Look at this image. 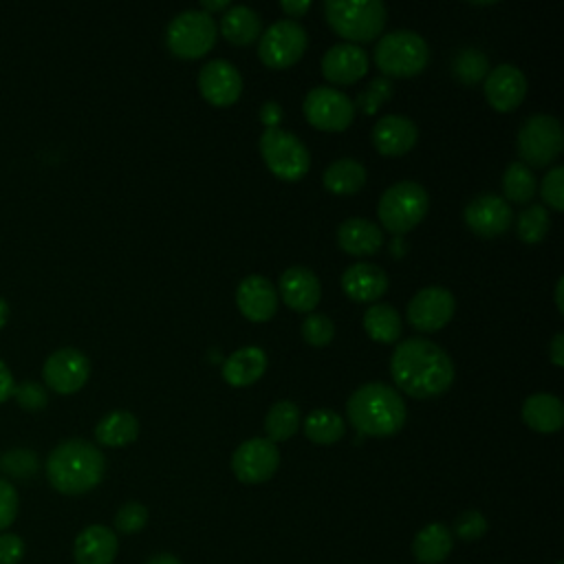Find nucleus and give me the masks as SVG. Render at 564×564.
I'll use <instances>...</instances> for the list:
<instances>
[{
    "label": "nucleus",
    "mask_w": 564,
    "mask_h": 564,
    "mask_svg": "<svg viewBox=\"0 0 564 564\" xmlns=\"http://www.w3.org/2000/svg\"><path fill=\"white\" fill-rule=\"evenodd\" d=\"M391 375L398 389L413 400H435L450 391L454 364L435 342L411 337L400 342L391 357Z\"/></svg>",
    "instance_id": "obj_1"
},
{
    "label": "nucleus",
    "mask_w": 564,
    "mask_h": 564,
    "mask_svg": "<svg viewBox=\"0 0 564 564\" xmlns=\"http://www.w3.org/2000/svg\"><path fill=\"white\" fill-rule=\"evenodd\" d=\"M346 417L359 435L384 439L398 435L406 426L408 413L395 389L382 382H370L348 398Z\"/></svg>",
    "instance_id": "obj_2"
},
{
    "label": "nucleus",
    "mask_w": 564,
    "mask_h": 564,
    "mask_svg": "<svg viewBox=\"0 0 564 564\" xmlns=\"http://www.w3.org/2000/svg\"><path fill=\"white\" fill-rule=\"evenodd\" d=\"M106 474L102 450L84 439L62 441L47 459V479L51 487L67 496H80L95 490Z\"/></svg>",
    "instance_id": "obj_3"
},
{
    "label": "nucleus",
    "mask_w": 564,
    "mask_h": 564,
    "mask_svg": "<svg viewBox=\"0 0 564 564\" xmlns=\"http://www.w3.org/2000/svg\"><path fill=\"white\" fill-rule=\"evenodd\" d=\"M324 16L337 36L357 45L382 36L389 10L382 0H326Z\"/></svg>",
    "instance_id": "obj_4"
},
{
    "label": "nucleus",
    "mask_w": 564,
    "mask_h": 564,
    "mask_svg": "<svg viewBox=\"0 0 564 564\" xmlns=\"http://www.w3.org/2000/svg\"><path fill=\"white\" fill-rule=\"evenodd\" d=\"M430 199L426 187L415 181H400L391 185L382 195L378 215L384 226L395 237L413 232L428 215Z\"/></svg>",
    "instance_id": "obj_5"
},
{
    "label": "nucleus",
    "mask_w": 564,
    "mask_h": 564,
    "mask_svg": "<svg viewBox=\"0 0 564 564\" xmlns=\"http://www.w3.org/2000/svg\"><path fill=\"white\" fill-rule=\"evenodd\" d=\"M430 62L428 43L415 32L387 34L375 47V65L384 78H415Z\"/></svg>",
    "instance_id": "obj_6"
},
{
    "label": "nucleus",
    "mask_w": 564,
    "mask_h": 564,
    "mask_svg": "<svg viewBox=\"0 0 564 564\" xmlns=\"http://www.w3.org/2000/svg\"><path fill=\"white\" fill-rule=\"evenodd\" d=\"M217 23L202 10H187L172 19L165 32V45L181 60H199L217 45Z\"/></svg>",
    "instance_id": "obj_7"
},
{
    "label": "nucleus",
    "mask_w": 564,
    "mask_h": 564,
    "mask_svg": "<svg viewBox=\"0 0 564 564\" xmlns=\"http://www.w3.org/2000/svg\"><path fill=\"white\" fill-rule=\"evenodd\" d=\"M261 154L269 172L280 181H300L311 168L307 146L283 128H265L261 135Z\"/></svg>",
    "instance_id": "obj_8"
},
{
    "label": "nucleus",
    "mask_w": 564,
    "mask_h": 564,
    "mask_svg": "<svg viewBox=\"0 0 564 564\" xmlns=\"http://www.w3.org/2000/svg\"><path fill=\"white\" fill-rule=\"evenodd\" d=\"M518 154L527 168L553 163L564 148V133L555 117L533 115L518 130Z\"/></svg>",
    "instance_id": "obj_9"
},
{
    "label": "nucleus",
    "mask_w": 564,
    "mask_h": 564,
    "mask_svg": "<svg viewBox=\"0 0 564 564\" xmlns=\"http://www.w3.org/2000/svg\"><path fill=\"white\" fill-rule=\"evenodd\" d=\"M309 45L307 32L298 21H278L261 34L258 56L269 69H289L304 56Z\"/></svg>",
    "instance_id": "obj_10"
},
{
    "label": "nucleus",
    "mask_w": 564,
    "mask_h": 564,
    "mask_svg": "<svg viewBox=\"0 0 564 564\" xmlns=\"http://www.w3.org/2000/svg\"><path fill=\"white\" fill-rule=\"evenodd\" d=\"M304 117L307 122L324 133H342L355 119V106L348 95L331 87L311 89L304 97Z\"/></svg>",
    "instance_id": "obj_11"
},
{
    "label": "nucleus",
    "mask_w": 564,
    "mask_h": 564,
    "mask_svg": "<svg viewBox=\"0 0 564 564\" xmlns=\"http://www.w3.org/2000/svg\"><path fill=\"white\" fill-rule=\"evenodd\" d=\"M45 384L58 395H73L89 382L91 361L78 348H58L51 353L43 368Z\"/></svg>",
    "instance_id": "obj_12"
},
{
    "label": "nucleus",
    "mask_w": 564,
    "mask_h": 564,
    "mask_svg": "<svg viewBox=\"0 0 564 564\" xmlns=\"http://www.w3.org/2000/svg\"><path fill=\"white\" fill-rule=\"evenodd\" d=\"M280 468L278 446L269 439H250L232 457V472L245 485L267 483Z\"/></svg>",
    "instance_id": "obj_13"
},
{
    "label": "nucleus",
    "mask_w": 564,
    "mask_h": 564,
    "mask_svg": "<svg viewBox=\"0 0 564 564\" xmlns=\"http://www.w3.org/2000/svg\"><path fill=\"white\" fill-rule=\"evenodd\" d=\"M454 296L444 287L422 289L408 304V324L419 333L441 331L454 318Z\"/></svg>",
    "instance_id": "obj_14"
},
{
    "label": "nucleus",
    "mask_w": 564,
    "mask_h": 564,
    "mask_svg": "<svg viewBox=\"0 0 564 564\" xmlns=\"http://www.w3.org/2000/svg\"><path fill=\"white\" fill-rule=\"evenodd\" d=\"M199 91L212 106L226 108L239 102L243 93V78L228 60H212L199 71Z\"/></svg>",
    "instance_id": "obj_15"
},
{
    "label": "nucleus",
    "mask_w": 564,
    "mask_h": 564,
    "mask_svg": "<svg viewBox=\"0 0 564 564\" xmlns=\"http://www.w3.org/2000/svg\"><path fill=\"white\" fill-rule=\"evenodd\" d=\"M463 219L476 237L494 239L511 228V206L503 197L483 195L465 208Z\"/></svg>",
    "instance_id": "obj_16"
},
{
    "label": "nucleus",
    "mask_w": 564,
    "mask_h": 564,
    "mask_svg": "<svg viewBox=\"0 0 564 564\" xmlns=\"http://www.w3.org/2000/svg\"><path fill=\"white\" fill-rule=\"evenodd\" d=\"M527 95V78L514 65H500L485 78V97L498 113L516 111Z\"/></svg>",
    "instance_id": "obj_17"
},
{
    "label": "nucleus",
    "mask_w": 564,
    "mask_h": 564,
    "mask_svg": "<svg viewBox=\"0 0 564 564\" xmlns=\"http://www.w3.org/2000/svg\"><path fill=\"white\" fill-rule=\"evenodd\" d=\"M419 128L404 115H387L375 124L370 141L384 157H402L417 146Z\"/></svg>",
    "instance_id": "obj_18"
},
{
    "label": "nucleus",
    "mask_w": 564,
    "mask_h": 564,
    "mask_svg": "<svg viewBox=\"0 0 564 564\" xmlns=\"http://www.w3.org/2000/svg\"><path fill=\"white\" fill-rule=\"evenodd\" d=\"M368 73V54L357 45H335L322 58V76L339 87L355 84Z\"/></svg>",
    "instance_id": "obj_19"
},
{
    "label": "nucleus",
    "mask_w": 564,
    "mask_h": 564,
    "mask_svg": "<svg viewBox=\"0 0 564 564\" xmlns=\"http://www.w3.org/2000/svg\"><path fill=\"white\" fill-rule=\"evenodd\" d=\"M237 304L252 322H269L278 311V291L265 276H248L237 289Z\"/></svg>",
    "instance_id": "obj_20"
},
{
    "label": "nucleus",
    "mask_w": 564,
    "mask_h": 564,
    "mask_svg": "<svg viewBox=\"0 0 564 564\" xmlns=\"http://www.w3.org/2000/svg\"><path fill=\"white\" fill-rule=\"evenodd\" d=\"M278 289H280L283 302L298 313H311L322 298V287L318 276L311 269L300 265H293L283 272Z\"/></svg>",
    "instance_id": "obj_21"
},
{
    "label": "nucleus",
    "mask_w": 564,
    "mask_h": 564,
    "mask_svg": "<svg viewBox=\"0 0 564 564\" xmlns=\"http://www.w3.org/2000/svg\"><path fill=\"white\" fill-rule=\"evenodd\" d=\"M389 276L382 267L370 263L350 265L342 276L344 293L355 302H375L382 300L389 291Z\"/></svg>",
    "instance_id": "obj_22"
},
{
    "label": "nucleus",
    "mask_w": 564,
    "mask_h": 564,
    "mask_svg": "<svg viewBox=\"0 0 564 564\" xmlns=\"http://www.w3.org/2000/svg\"><path fill=\"white\" fill-rule=\"evenodd\" d=\"M119 551V542L113 529L104 525H91L82 529L73 544L76 564H113Z\"/></svg>",
    "instance_id": "obj_23"
},
{
    "label": "nucleus",
    "mask_w": 564,
    "mask_h": 564,
    "mask_svg": "<svg viewBox=\"0 0 564 564\" xmlns=\"http://www.w3.org/2000/svg\"><path fill=\"white\" fill-rule=\"evenodd\" d=\"M267 370V355L258 346H245L232 353L223 364V380L234 389L256 384Z\"/></svg>",
    "instance_id": "obj_24"
},
{
    "label": "nucleus",
    "mask_w": 564,
    "mask_h": 564,
    "mask_svg": "<svg viewBox=\"0 0 564 564\" xmlns=\"http://www.w3.org/2000/svg\"><path fill=\"white\" fill-rule=\"evenodd\" d=\"M337 245L350 256H372L384 248V232L366 219H348L337 230Z\"/></svg>",
    "instance_id": "obj_25"
},
{
    "label": "nucleus",
    "mask_w": 564,
    "mask_h": 564,
    "mask_svg": "<svg viewBox=\"0 0 564 564\" xmlns=\"http://www.w3.org/2000/svg\"><path fill=\"white\" fill-rule=\"evenodd\" d=\"M522 422L540 435H553L564 424V406L555 395H531L522 404Z\"/></svg>",
    "instance_id": "obj_26"
},
{
    "label": "nucleus",
    "mask_w": 564,
    "mask_h": 564,
    "mask_svg": "<svg viewBox=\"0 0 564 564\" xmlns=\"http://www.w3.org/2000/svg\"><path fill=\"white\" fill-rule=\"evenodd\" d=\"M452 531L441 522L426 525L413 542V553L419 564H441L452 553Z\"/></svg>",
    "instance_id": "obj_27"
},
{
    "label": "nucleus",
    "mask_w": 564,
    "mask_h": 564,
    "mask_svg": "<svg viewBox=\"0 0 564 564\" xmlns=\"http://www.w3.org/2000/svg\"><path fill=\"white\" fill-rule=\"evenodd\" d=\"M221 34L228 43L237 47H248L254 41H258L263 34L261 16L245 5L230 8L221 19Z\"/></svg>",
    "instance_id": "obj_28"
},
{
    "label": "nucleus",
    "mask_w": 564,
    "mask_h": 564,
    "mask_svg": "<svg viewBox=\"0 0 564 564\" xmlns=\"http://www.w3.org/2000/svg\"><path fill=\"white\" fill-rule=\"evenodd\" d=\"M322 181L331 195H339V197L357 195L366 185V168L359 161L348 157L337 159L326 168Z\"/></svg>",
    "instance_id": "obj_29"
},
{
    "label": "nucleus",
    "mask_w": 564,
    "mask_h": 564,
    "mask_svg": "<svg viewBox=\"0 0 564 564\" xmlns=\"http://www.w3.org/2000/svg\"><path fill=\"white\" fill-rule=\"evenodd\" d=\"M364 329L372 342L393 344L402 337L404 322H402V315L393 307L375 302L364 313Z\"/></svg>",
    "instance_id": "obj_30"
},
{
    "label": "nucleus",
    "mask_w": 564,
    "mask_h": 564,
    "mask_svg": "<svg viewBox=\"0 0 564 564\" xmlns=\"http://www.w3.org/2000/svg\"><path fill=\"white\" fill-rule=\"evenodd\" d=\"M137 437H139V422L128 411H115L95 426V439L106 448L130 446Z\"/></svg>",
    "instance_id": "obj_31"
},
{
    "label": "nucleus",
    "mask_w": 564,
    "mask_h": 564,
    "mask_svg": "<svg viewBox=\"0 0 564 564\" xmlns=\"http://www.w3.org/2000/svg\"><path fill=\"white\" fill-rule=\"evenodd\" d=\"M344 433H346V424L333 411L320 408L304 419V435L309 441L318 446H333L344 437Z\"/></svg>",
    "instance_id": "obj_32"
},
{
    "label": "nucleus",
    "mask_w": 564,
    "mask_h": 564,
    "mask_svg": "<svg viewBox=\"0 0 564 564\" xmlns=\"http://www.w3.org/2000/svg\"><path fill=\"white\" fill-rule=\"evenodd\" d=\"M300 430V408L293 402H278L265 417V433L272 444L287 441Z\"/></svg>",
    "instance_id": "obj_33"
},
{
    "label": "nucleus",
    "mask_w": 564,
    "mask_h": 564,
    "mask_svg": "<svg viewBox=\"0 0 564 564\" xmlns=\"http://www.w3.org/2000/svg\"><path fill=\"white\" fill-rule=\"evenodd\" d=\"M503 191L507 204H529L536 195V176L531 168H527L522 161L509 163L503 176Z\"/></svg>",
    "instance_id": "obj_34"
},
{
    "label": "nucleus",
    "mask_w": 564,
    "mask_h": 564,
    "mask_svg": "<svg viewBox=\"0 0 564 564\" xmlns=\"http://www.w3.org/2000/svg\"><path fill=\"white\" fill-rule=\"evenodd\" d=\"M452 73L461 84L474 87L487 78L490 60L479 49H463L461 54H457V58L452 62Z\"/></svg>",
    "instance_id": "obj_35"
},
{
    "label": "nucleus",
    "mask_w": 564,
    "mask_h": 564,
    "mask_svg": "<svg viewBox=\"0 0 564 564\" xmlns=\"http://www.w3.org/2000/svg\"><path fill=\"white\" fill-rule=\"evenodd\" d=\"M549 215L542 206H529L527 210H522L518 215V221H516V232L520 237L522 243L527 245H538L544 241L546 232H549Z\"/></svg>",
    "instance_id": "obj_36"
},
{
    "label": "nucleus",
    "mask_w": 564,
    "mask_h": 564,
    "mask_svg": "<svg viewBox=\"0 0 564 564\" xmlns=\"http://www.w3.org/2000/svg\"><path fill=\"white\" fill-rule=\"evenodd\" d=\"M0 470L12 479H32L41 470V459L34 450L14 448L0 457Z\"/></svg>",
    "instance_id": "obj_37"
},
{
    "label": "nucleus",
    "mask_w": 564,
    "mask_h": 564,
    "mask_svg": "<svg viewBox=\"0 0 564 564\" xmlns=\"http://www.w3.org/2000/svg\"><path fill=\"white\" fill-rule=\"evenodd\" d=\"M391 97H393V82L389 78L380 76V78L370 80V84L359 93V97L353 106H355V111L359 108L364 115H375Z\"/></svg>",
    "instance_id": "obj_38"
},
{
    "label": "nucleus",
    "mask_w": 564,
    "mask_h": 564,
    "mask_svg": "<svg viewBox=\"0 0 564 564\" xmlns=\"http://www.w3.org/2000/svg\"><path fill=\"white\" fill-rule=\"evenodd\" d=\"M300 333H302L307 344H311V346H326L335 337V324H333V320L329 315L311 313V315L304 318V322L300 326Z\"/></svg>",
    "instance_id": "obj_39"
},
{
    "label": "nucleus",
    "mask_w": 564,
    "mask_h": 564,
    "mask_svg": "<svg viewBox=\"0 0 564 564\" xmlns=\"http://www.w3.org/2000/svg\"><path fill=\"white\" fill-rule=\"evenodd\" d=\"M540 197L551 210L555 212L564 210V168L562 165H555L546 172V176L540 183Z\"/></svg>",
    "instance_id": "obj_40"
},
{
    "label": "nucleus",
    "mask_w": 564,
    "mask_h": 564,
    "mask_svg": "<svg viewBox=\"0 0 564 564\" xmlns=\"http://www.w3.org/2000/svg\"><path fill=\"white\" fill-rule=\"evenodd\" d=\"M490 525H487V518L476 511V509H470V511H463L457 520H454V536L463 542H476L481 540L485 533H487Z\"/></svg>",
    "instance_id": "obj_41"
},
{
    "label": "nucleus",
    "mask_w": 564,
    "mask_h": 564,
    "mask_svg": "<svg viewBox=\"0 0 564 564\" xmlns=\"http://www.w3.org/2000/svg\"><path fill=\"white\" fill-rule=\"evenodd\" d=\"M146 522H148V509L135 500L122 505L115 516V529L124 536L141 531L146 527Z\"/></svg>",
    "instance_id": "obj_42"
},
{
    "label": "nucleus",
    "mask_w": 564,
    "mask_h": 564,
    "mask_svg": "<svg viewBox=\"0 0 564 564\" xmlns=\"http://www.w3.org/2000/svg\"><path fill=\"white\" fill-rule=\"evenodd\" d=\"M16 516H19V492L10 481L0 479V531L10 529Z\"/></svg>",
    "instance_id": "obj_43"
},
{
    "label": "nucleus",
    "mask_w": 564,
    "mask_h": 564,
    "mask_svg": "<svg viewBox=\"0 0 564 564\" xmlns=\"http://www.w3.org/2000/svg\"><path fill=\"white\" fill-rule=\"evenodd\" d=\"M14 398L19 400V404L25 411H43L47 406V402H49L45 387H41L38 382H23V384H19L16 391H14Z\"/></svg>",
    "instance_id": "obj_44"
},
{
    "label": "nucleus",
    "mask_w": 564,
    "mask_h": 564,
    "mask_svg": "<svg viewBox=\"0 0 564 564\" xmlns=\"http://www.w3.org/2000/svg\"><path fill=\"white\" fill-rule=\"evenodd\" d=\"M25 549V540L19 533H0V564H21Z\"/></svg>",
    "instance_id": "obj_45"
},
{
    "label": "nucleus",
    "mask_w": 564,
    "mask_h": 564,
    "mask_svg": "<svg viewBox=\"0 0 564 564\" xmlns=\"http://www.w3.org/2000/svg\"><path fill=\"white\" fill-rule=\"evenodd\" d=\"M14 391H16L14 375L10 372V366L0 359V404H5L10 398H14Z\"/></svg>",
    "instance_id": "obj_46"
},
{
    "label": "nucleus",
    "mask_w": 564,
    "mask_h": 564,
    "mask_svg": "<svg viewBox=\"0 0 564 564\" xmlns=\"http://www.w3.org/2000/svg\"><path fill=\"white\" fill-rule=\"evenodd\" d=\"M283 108L276 102H265L261 108V122L265 128H278V124L283 122Z\"/></svg>",
    "instance_id": "obj_47"
},
{
    "label": "nucleus",
    "mask_w": 564,
    "mask_h": 564,
    "mask_svg": "<svg viewBox=\"0 0 564 564\" xmlns=\"http://www.w3.org/2000/svg\"><path fill=\"white\" fill-rule=\"evenodd\" d=\"M280 10L289 16V21H293V19H302L311 10V3L309 0H283Z\"/></svg>",
    "instance_id": "obj_48"
},
{
    "label": "nucleus",
    "mask_w": 564,
    "mask_h": 564,
    "mask_svg": "<svg viewBox=\"0 0 564 564\" xmlns=\"http://www.w3.org/2000/svg\"><path fill=\"white\" fill-rule=\"evenodd\" d=\"M549 359L555 366H564V333H555V337L549 344Z\"/></svg>",
    "instance_id": "obj_49"
},
{
    "label": "nucleus",
    "mask_w": 564,
    "mask_h": 564,
    "mask_svg": "<svg viewBox=\"0 0 564 564\" xmlns=\"http://www.w3.org/2000/svg\"><path fill=\"white\" fill-rule=\"evenodd\" d=\"M204 10L202 12H206V14H215V12H228L232 5H230V0H217V3H212V0H206V3L202 5Z\"/></svg>",
    "instance_id": "obj_50"
},
{
    "label": "nucleus",
    "mask_w": 564,
    "mask_h": 564,
    "mask_svg": "<svg viewBox=\"0 0 564 564\" xmlns=\"http://www.w3.org/2000/svg\"><path fill=\"white\" fill-rule=\"evenodd\" d=\"M146 564H183V562L172 553H157Z\"/></svg>",
    "instance_id": "obj_51"
},
{
    "label": "nucleus",
    "mask_w": 564,
    "mask_h": 564,
    "mask_svg": "<svg viewBox=\"0 0 564 564\" xmlns=\"http://www.w3.org/2000/svg\"><path fill=\"white\" fill-rule=\"evenodd\" d=\"M10 320V304L5 298H0V329H3Z\"/></svg>",
    "instance_id": "obj_52"
},
{
    "label": "nucleus",
    "mask_w": 564,
    "mask_h": 564,
    "mask_svg": "<svg viewBox=\"0 0 564 564\" xmlns=\"http://www.w3.org/2000/svg\"><path fill=\"white\" fill-rule=\"evenodd\" d=\"M562 289H564V278L557 280L555 285V304H557V311L564 313V300H562Z\"/></svg>",
    "instance_id": "obj_53"
},
{
    "label": "nucleus",
    "mask_w": 564,
    "mask_h": 564,
    "mask_svg": "<svg viewBox=\"0 0 564 564\" xmlns=\"http://www.w3.org/2000/svg\"><path fill=\"white\" fill-rule=\"evenodd\" d=\"M555 564H564V562H562V560H560V562H555Z\"/></svg>",
    "instance_id": "obj_54"
}]
</instances>
